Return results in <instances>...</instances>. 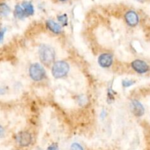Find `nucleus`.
Masks as SVG:
<instances>
[{
    "instance_id": "obj_1",
    "label": "nucleus",
    "mask_w": 150,
    "mask_h": 150,
    "mask_svg": "<svg viewBox=\"0 0 150 150\" xmlns=\"http://www.w3.org/2000/svg\"><path fill=\"white\" fill-rule=\"evenodd\" d=\"M39 57L43 64L49 65L55 59V51L49 45H42L40 47Z\"/></svg>"
},
{
    "instance_id": "obj_9",
    "label": "nucleus",
    "mask_w": 150,
    "mask_h": 150,
    "mask_svg": "<svg viewBox=\"0 0 150 150\" xmlns=\"http://www.w3.org/2000/svg\"><path fill=\"white\" fill-rule=\"evenodd\" d=\"M46 26L51 32H54V34H60L62 32V26L53 20L47 21Z\"/></svg>"
},
{
    "instance_id": "obj_16",
    "label": "nucleus",
    "mask_w": 150,
    "mask_h": 150,
    "mask_svg": "<svg viewBox=\"0 0 150 150\" xmlns=\"http://www.w3.org/2000/svg\"><path fill=\"white\" fill-rule=\"evenodd\" d=\"M6 32V29L5 28H3V29H0V43L2 42L3 40H4V34Z\"/></svg>"
},
{
    "instance_id": "obj_8",
    "label": "nucleus",
    "mask_w": 150,
    "mask_h": 150,
    "mask_svg": "<svg viewBox=\"0 0 150 150\" xmlns=\"http://www.w3.org/2000/svg\"><path fill=\"white\" fill-rule=\"evenodd\" d=\"M125 21L127 24L130 26H136L139 23V18L137 13L133 10H129L125 13Z\"/></svg>"
},
{
    "instance_id": "obj_20",
    "label": "nucleus",
    "mask_w": 150,
    "mask_h": 150,
    "mask_svg": "<svg viewBox=\"0 0 150 150\" xmlns=\"http://www.w3.org/2000/svg\"><path fill=\"white\" fill-rule=\"evenodd\" d=\"M60 1H67V0H59Z\"/></svg>"
},
{
    "instance_id": "obj_5",
    "label": "nucleus",
    "mask_w": 150,
    "mask_h": 150,
    "mask_svg": "<svg viewBox=\"0 0 150 150\" xmlns=\"http://www.w3.org/2000/svg\"><path fill=\"white\" fill-rule=\"evenodd\" d=\"M132 68L135 70L136 72H137L138 73H141V74H143V73H146V72L149 71V65L145 62L144 61H142L140 59H136L134 60L133 62L131 63Z\"/></svg>"
},
{
    "instance_id": "obj_13",
    "label": "nucleus",
    "mask_w": 150,
    "mask_h": 150,
    "mask_svg": "<svg viewBox=\"0 0 150 150\" xmlns=\"http://www.w3.org/2000/svg\"><path fill=\"white\" fill-rule=\"evenodd\" d=\"M58 21L62 24V26H67V21H68V18H67V15L63 14L61 15V16H59Z\"/></svg>"
},
{
    "instance_id": "obj_11",
    "label": "nucleus",
    "mask_w": 150,
    "mask_h": 150,
    "mask_svg": "<svg viewBox=\"0 0 150 150\" xmlns=\"http://www.w3.org/2000/svg\"><path fill=\"white\" fill-rule=\"evenodd\" d=\"M14 15L15 17H16L17 18L19 19H23L25 17H26V13H25L23 7L21 5H19V4H17V5L15 7Z\"/></svg>"
},
{
    "instance_id": "obj_14",
    "label": "nucleus",
    "mask_w": 150,
    "mask_h": 150,
    "mask_svg": "<svg viewBox=\"0 0 150 150\" xmlns=\"http://www.w3.org/2000/svg\"><path fill=\"white\" fill-rule=\"evenodd\" d=\"M135 83L134 81L132 80H124L122 81V86L124 87H130L132 85H133Z\"/></svg>"
},
{
    "instance_id": "obj_3",
    "label": "nucleus",
    "mask_w": 150,
    "mask_h": 150,
    "mask_svg": "<svg viewBox=\"0 0 150 150\" xmlns=\"http://www.w3.org/2000/svg\"><path fill=\"white\" fill-rule=\"evenodd\" d=\"M29 76L35 81H40L45 78V71L42 66L38 63H35L29 67Z\"/></svg>"
},
{
    "instance_id": "obj_6",
    "label": "nucleus",
    "mask_w": 150,
    "mask_h": 150,
    "mask_svg": "<svg viewBox=\"0 0 150 150\" xmlns=\"http://www.w3.org/2000/svg\"><path fill=\"white\" fill-rule=\"evenodd\" d=\"M130 110L136 117H142L145 113L144 107L139 101L136 100L132 101L130 103Z\"/></svg>"
},
{
    "instance_id": "obj_4",
    "label": "nucleus",
    "mask_w": 150,
    "mask_h": 150,
    "mask_svg": "<svg viewBox=\"0 0 150 150\" xmlns=\"http://www.w3.org/2000/svg\"><path fill=\"white\" fill-rule=\"evenodd\" d=\"M16 140L21 146H27L32 143V136L28 132H21L16 136Z\"/></svg>"
},
{
    "instance_id": "obj_17",
    "label": "nucleus",
    "mask_w": 150,
    "mask_h": 150,
    "mask_svg": "<svg viewBox=\"0 0 150 150\" xmlns=\"http://www.w3.org/2000/svg\"><path fill=\"white\" fill-rule=\"evenodd\" d=\"M47 150H59V146L57 144H53L48 147Z\"/></svg>"
},
{
    "instance_id": "obj_18",
    "label": "nucleus",
    "mask_w": 150,
    "mask_h": 150,
    "mask_svg": "<svg viewBox=\"0 0 150 150\" xmlns=\"http://www.w3.org/2000/svg\"><path fill=\"white\" fill-rule=\"evenodd\" d=\"M4 133H5V132H4V127H1V126L0 125V138L4 137Z\"/></svg>"
},
{
    "instance_id": "obj_10",
    "label": "nucleus",
    "mask_w": 150,
    "mask_h": 150,
    "mask_svg": "<svg viewBox=\"0 0 150 150\" xmlns=\"http://www.w3.org/2000/svg\"><path fill=\"white\" fill-rule=\"evenodd\" d=\"M21 7H23L26 16H33L35 10H34V7L32 3L29 1H23L21 4Z\"/></svg>"
},
{
    "instance_id": "obj_2",
    "label": "nucleus",
    "mask_w": 150,
    "mask_h": 150,
    "mask_svg": "<svg viewBox=\"0 0 150 150\" xmlns=\"http://www.w3.org/2000/svg\"><path fill=\"white\" fill-rule=\"evenodd\" d=\"M70 70V66L66 62L58 61L52 67V75L55 79H61L67 76Z\"/></svg>"
},
{
    "instance_id": "obj_7",
    "label": "nucleus",
    "mask_w": 150,
    "mask_h": 150,
    "mask_svg": "<svg viewBox=\"0 0 150 150\" xmlns=\"http://www.w3.org/2000/svg\"><path fill=\"white\" fill-rule=\"evenodd\" d=\"M98 63L100 67L103 68H108L111 67L113 63V56L108 53L101 54L98 58Z\"/></svg>"
},
{
    "instance_id": "obj_15",
    "label": "nucleus",
    "mask_w": 150,
    "mask_h": 150,
    "mask_svg": "<svg viewBox=\"0 0 150 150\" xmlns=\"http://www.w3.org/2000/svg\"><path fill=\"white\" fill-rule=\"evenodd\" d=\"M71 150H83V147L78 143H73L70 147Z\"/></svg>"
},
{
    "instance_id": "obj_19",
    "label": "nucleus",
    "mask_w": 150,
    "mask_h": 150,
    "mask_svg": "<svg viewBox=\"0 0 150 150\" xmlns=\"http://www.w3.org/2000/svg\"><path fill=\"white\" fill-rule=\"evenodd\" d=\"M136 1H140V2H144V1H146V0H136Z\"/></svg>"
},
{
    "instance_id": "obj_12",
    "label": "nucleus",
    "mask_w": 150,
    "mask_h": 150,
    "mask_svg": "<svg viewBox=\"0 0 150 150\" xmlns=\"http://www.w3.org/2000/svg\"><path fill=\"white\" fill-rule=\"evenodd\" d=\"M10 13V7L5 3H0V17H6Z\"/></svg>"
}]
</instances>
